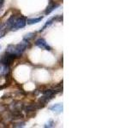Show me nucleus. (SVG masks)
I'll return each instance as SVG.
<instances>
[{"mask_svg":"<svg viewBox=\"0 0 137 128\" xmlns=\"http://www.w3.org/2000/svg\"><path fill=\"white\" fill-rule=\"evenodd\" d=\"M28 43L29 42H26L23 40L21 43L17 44V45H9L6 48V52L14 55L16 57H20L25 51L26 48L28 47Z\"/></svg>","mask_w":137,"mask_h":128,"instance_id":"obj_1","label":"nucleus"},{"mask_svg":"<svg viewBox=\"0 0 137 128\" xmlns=\"http://www.w3.org/2000/svg\"><path fill=\"white\" fill-rule=\"evenodd\" d=\"M27 24V20L24 16H20V17H16L14 21L13 25L11 27L12 30H17V29L23 28Z\"/></svg>","mask_w":137,"mask_h":128,"instance_id":"obj_2","label":"nucleus"},{"mask_svg":"<svg viewBox=\"0 0 137 128\" xmlns=\"http://www.w3.org/2000/svg\"><path fill=\"white\" fill-rule=\"evenodd\" d=\"M15 58H16V56L14 55H11V54L6 52L5 55L2 56V57L0 58V63L6 66H9L12 63V61L15 60Z\"/></svg>","mask_w":137,"mask_h":128,"instance_id":"obj_3","label":"nucleus"},{"mask_svg":"<svg viewBox=\"0 0 137 128\" xmlns=\"http://www.w3.org/2000/svg\"><path fill=\"white\" fill-rule=\"evenodd\" d=\"M35 45L38 46L39 48L42 49V50H49V51L51 50V47L46 43V41L45 39L42 38L38 39L37 40L35 41Z\"/></svg>","mask_w":137,"mask_h":128,"instance_id":"obj_4","label":"nucleus"},{"mask_svg":"<svg viewBox=\"0 0 137 128\" xmlns=\"http://www.w3.org/2000/svg\"><path fill=\"white\" fill-rule=\"evenodd\" d=\"M49 109L53 112H56V113L63 112V103H57V104L51 106V107L49 108Z\"/></svg>","mask_w":137,"mask_h":128,"instance_id":"obj_5","label":"nucleus"},{"mask_svg":"<svg viewBox=\"0 0 137 128\" xmlns=\"http://www.w3.org/2000/svg\"><path fill=\"white\" fill-rule=\"evenodd\" d=\"M57 7H58V4H55V3H52V2H50V4H49V5L47 6V8H46L45 11V15L51 14V12L54 10V9H56V8H57Z\"/></svg>","mask_w":137,"mask_h":128,"instance_id":"obj_6","label":"nucleus"},{"mask_svg":"<svg viewBox=\"0 0 137 128\" xmlns=\"http://www.w3.org/2000/svg\"><path fill=\"white\" fill-rule=\"evenodd\" d=\"M42 19H43V16H40V17H38V18L28 19V20H27V23H28V25H33V24H36V23L41 21H42Z\"/></svg>","mask_w":137,"mask_h":128,"instance_id":"obj_7","label":"nucleus"},{"mask_svg":"<svg viewBox=\"0 0 137 128\" xmlns=\"http://www.w3.org/2000/svg\"><path fill=\"white\" fill-rule=\"evenodd\" d=\"M9 66L4 65L0 63V75H6L9 73Z\"/></svg>","mask_w":137,"mask_h":128,"instance_id":"obj_8","label":"nucleus"},{"mask_svg":"<svg viewBox=\"0 0 137 128\" xmlns=\"http://www.w3.org/2000/svg\"><path fill=\"white\" fill-rule=\"evenodd\" d=\"M57 19H58V16H56V17H53V18L50 19V20H49V21H46V23L45 24V25H44V27L42 28V29H41V30H40V32L43 31V30H45V29L46 28L50 27V26L51 25V24L53 23V21H56V20H57Z\"/></svg>","mask_w":137,"mask_h":128,"instance_id":"obj_9","label":"nucleus"},{"mask_svg":"<svg viewBox=\"0 0 137 128\" xmlns=\"http://www.w3.org/2000/svg\"><path fill=\"white\" fill-rule=\"evenodd\" d=\"M34 38V33H29L28 34H26L25 36L23 37V40L26 42H29L32 39Z\"/></svg>","mask_w":137,"mask_h":128,"instance_id":"obj_10","label":"nucleus"},{"mask_svg":"<svg viewBox=\"0 0 137 128\" xmlns=\"http://www.w3.org/2000/svg\"><path fill=\"white\" fill-rule=\"evenodd\" d=\"M54 126V122L52 120H50L45 125V127H53Z\"/></svg>","mask_w":137,"mask_h":128,"instance_id":"obj_11","label":"nucleus"},{"mask_svg":"<svg viewBox=\"0 0 137 128\" xmlns=\"http://www.w3.org/2000/svg\"><path fill=\"white\" fill-rule=\"evenodd\" d=\"M25 125V123L21 122V123H16V124H14V127H23Z\"/></svg>","mask_w":137,"mask_h":128,"instance_id":"obj_12","label":"nucleus"},{"mask_svg":"<svg viewBox=\"0 0 137 128\" xmlns=\"http://www.w3.org/2000/svg\"><path fill=\"white\" fill-rule=\"evenodd\" d=\"M0 50H1V46H0Z\"/></svg>","mask_w":137,"mask_h":128,"instance_id":"obj_13","label":"nucleus"}]
</instances>
